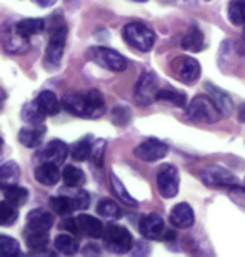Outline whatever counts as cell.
I'll list each match as a JSON object with an SVG mask.
<instances>
[{
	"label": "cell",
	"mask_w": 245,
	"mask_h": 257,
	"mask_svg": "<svg viewBox=\"0 0 245 257\" xmlns=\"http://www.w3.org/2000/svg\"><path fill=\"white\" fill-rule=\"evenodd\" d=\"M62 104L72 115L85 117V119H97L105 110L104 95L95 89L65 95Z\"/></svg>",
	"instance_id": "6da1fadb"
},
{
	"label": "cell",
	"mask_w": 245,
	"mask_h": 257,
	"mask_svg": "<svg viewBox=\"0 0 245 257\" xmlns=\"http://www.w3.org/2000/svg\"><path fill=\"white\" fill-rule=\"evenodd\" d=\"M65 40H67V27H65L64 20L55 15L52 24V32H50L49 45L45 50V65L49 69H57L62 62L64 50H65Z\"/></svg>",
	"instance_id": "7a4b0ae2"
},
{
	"label": "cell",
	"mask_w": 245,
	"mask_h": 257,
	"mask_svg": "<svg viewBox=\"0 0 245 257\" xmlns=\"http://www.w3.org/2000/svg\"><path fill=\"white\" fill-rule=\"evenodd\" d=\"M187 117L198 124H215L220 119V110L208 95H197L188 105Z\"/></svg>",
	"instance_id": "3957f363"
},
{
	"label": "cell",
	"mask_w": 245,
	"mask_h": 257,
	"mask_svg": "<svg viewBox=\"0 0 245 257\" xmlns=\"http://www.w3.org/2000/svg\"><path fill=\"white\" fill-rule=\"evenodd\" d=\"M125 42L140 52H149L155 44V34L142 22H130L124 27Z\"/></svg>",
	"instance_id": "277c9868"
},
{
	"label": "cell",
	"mask_w": 245,
	"mask_h": 257,
	"mask_svg": "<svg viewBox=\"0 0 245 257\" xmlns=\"http://www.w3.org/2000/svg\"><path fill=\"white\" fill-rule=\"evenodd\" d=\"M104 244L110 252L125 254L134 245V239L125 227L117 224H109L104 230Z\"/></svg>",
	"instance_id": "5b68a950"
},
{
	"label": "cell",
	"mask_w": 245,
	"mask_h": 257,
	"mask_svg": "<svg viewBox=\"0 0 245 257\" xmlns=\"http://www.w3.org/2000/svg\"><path fill=\"white\" fill-rule=\"evenodd\" d=\"M170 69L173 77H177L178 80L183 84H195L200 77V64L195 59L187 57V55H178L170 62Z\"/></svg>",
	"instance_id": "8992f818"
},
{
	"label": "cell",
	"mask_w": 245,
	"mask_h": 257,
	"mask_svg": "<svg viewBox=\"0 0 245 257\" xmlns=\"http://www.w3.org/2000/svg\"><path fill=\"white\" fill-rule=\"evenodd\" d=\"M90 60L112 72H124L127 69V60L119 52L107 47H92L89 50Z\"/></svg>",
	"instance_id": "52a82bcc"
},
{
	"label": "cell",
	"mask_w": 245,
	"mask_h": 257,
	"mask_svg": "<svg viewBox=\"0 0 245 257\" xmlns=\"http://www.w3.org/2000/svg\"><path fill=\"white\" fill-rule=\"evenodd\" d=\"M159 90V80H157L155 74L145 72V74L140 75V79L135 85V100L142 105H147L157 99Z\"/></svg>",
	"instance_id": "ba28073f"
},
{
	"label": "cell",
	"mask_w": 245,
	"mask_h": 257,
	"mask_svg": "<svg viewBox=\"0 0 245 257\" xmlns=\"http://www.w3.org/2000/svg\"><path fill=\"white\" fill-rule=\"evenodd\" d=\"M178 171L173 166H163L157 174V187L162 197L172 199L178 192Z\"/></svg>",
	"instance_id": "9c48e42d"
},
{
	"label": "cell",
	"mask_w": 245,
	"mask_h": 257,
	"mask_svg": "<svg viewBox=\"0 0 245 257\" xmlns=\"http://www.w3.org/2000/svg\"><path fill=\"white\" fill-rule=\"evenodd\" d=\"M168 152V147L165 142L162 141H157V139H149V141L142 142L140 146L135 147L134 154L139 159L145 162H155V161H160L167 156Z\"/></svg>",
	"instance_id": "30bf717a"
},
{
	"label": "cell",
	"mask_w": 245,
	"mask_h": 257,
	"mask_svg": "<svg viewBox=\"0 0 245 257\" xmlns=\"http://www.w3.org/2000/svg\"><path fill=\"white\" fill-rule=\"evenodd\" d=\"M200 179L208 186H235L237 179L220 166H208L200 171Z\"/></svg>",
	"instance_id": "8fae6325"
},
{
	"label": "cell",
	"mask_w": 245,
	"mask_h": 257,
	"mask_svg": "<svg viewBox=\"0 0 245 257\" xmlns=\"http://www.w3.org/2000/svg\"><path fill=\"white\" fill-rule=\"evenodd\" d=\"M139 229H140V234L144 235L145 239H152V240L163 239V235L167 232L165 222H163V219L159 214H149V215H145V217H142Z\"/></svg>",
	"instance_id": "7c38bea8"
},
{
	"label": "cell",
	"mask_w": 245,
	"mask_h": 257,
	"mask_svg": "<svg viewBox=\"0 0 245 257\" xmlns=\"http://www.w3.org/2000/svg\"><path fill=\"white\" fill-rule=\"evenodd\" d=\"M69 149L62 141H50L47 146L42 149V152L39 154V159L42 162H54V164H64L67 159Z\"/></svg>",
	"instance_id": "4fadbf2b"
},
{
	"label": "cell",
	"mask_w": 245,
	"mask_h": 257,
	"mask_svg": "<svg viewBox=\"0 0 245 257\" xmlns=\"http://www.w3.org/2000/svg\"><path fill=\"white\" fill-rule=\"evenodd\" d=\"M75 222H77L79 227V234H85L92 239H100L104 237V224L100 222L97 217H92V215H77L75 217Z\"/></svg>",
	"instance_id": "5bb4252c"
},
{
	"label": "cell",
	"mask_w": 245,
	"mask_h": 257,
	"mask_svg": "<svg viewBox=\"0 0 245 257\" xmlns=\"http://www.w3.org/2000/svg\"><path fill=\"white\" fill-rule=\"evenodd\" d=\"M2 44L5 45V49L9 52H15V54H20V52H25L29 49V39L24 37L22 34L19 32L17 27L15 29H7L2 32Z\"/></svg>",
	"instance_id": "9a60e30c"
},
{
	"label": "cell",
	"mask_w": 245,
	"mask_h": 257,
	"mask_svg": "<svg viewBox=\"0 0 245 257\" xmlns=\"http://www.w3.org/2000/svg\"><path fill=\"white\" fill-rule=\"evenodd\" d=\"M195 220L193 215V209L185 202L177 204L170 212V222L175 225L177 229H188Z\"/></svg>",
	"instance_id": "2e32d148"
},
{
	"label": "cell",
	"mask_w": 245,
	"mask_h": 257,
	"mask_svg": "<svg viewBox=\"0 0 245 257\" xmlns=\"http://www.w3.org/2000/svg\"><path fill=\"white\" fill-rule=\"evenodd\" d=\"M54 225V215L45 209H35L29 214L27 219V227L25 229H32V230H44L49 232L50 227Z\"/></svg>",
	"instance_id": "e0dca14e"
},
{
	"label": "cell",
	"mask_w": 245,
	"mask_h": 257,
	"mask_svg": "<svg viewBox=\"0 0 245 257\" xmlns=\"http://www.w3.org/2000/svg\"><path fill=\"white\" fill-rule=\"evenodd\" d=\"M35 179L44 184V186H55L60 179H62V174L59 171V166L54 162H44L40 164L35 171Z\"/></svg>",
	"instance_id": "ac0fdd59"
},
{
	"label": "cell",
	"mask_w": 245,
	"mask_h": 257,
	"mask_svg": "<svg viewBox=\"0 0 245 257\" xmlns=\"http://www.w3.org/2000/svg\"><path fill=\"white\" fill-rule=\"evenodd\" d=\"M44 134H45V127L44 125H30V127H25L22 131L19 132V141L20 144H24L25 147H37L44 139Z\"/></svg>",
	"instance_id": "d6986e66"
},
{
	"label": "cell",
	"mask_w": 245,
	"mask_h": 257,
	"mask_svg": "<svg viewBox=\"0 0 245 257\" xmlns=\"http://www.w3.org/2000/svg\"><path fill=\"white\" fill-rule=\"evenodd\" d=\"M35 104L39 105V109L44 112L45 115H57L60 110V100L54 92L44 90L40 92Z\"/></svg>",
	"instance_id": "ffe728a7"
},
{
	"label": "cell",
	"mask_w": 245,
	"mask_h": 257,
	"mask_svg": "<svg viewBox=\"0 0 245 257\" xmlns=\"http://www.w3.org/2000/svg\"><path fill=\"white\" fill-rule=\"evenodd\" d=\"M20 179V169L14 161L5 162L4 166H0V189H9L12 186H17Z\"/></svg>",
	"instance_id": "44dd1931"
},
{
	"label": "cell",
	"mask_w": 245,
	"mask_h": 257,
	"mask_svg": "<svg viewBox=\"0 0 245 257\" xmlns=\"http://www.w3.org/2000/svg\"><path fill=\"white\" fill-rule=\"evenodd\" d=\"M207 94L208 97L215 102V105L218 107V110L222 112L223 115H228L232 112V100L228 94H225L223 90L217 89V87H213L210 84H207Z\"/></svg>",
	"instance_id": "7402d4cb"
},
{
	"label": "cell",
	"mask_w": 245,
	"mask_h": 257,
	"mask_svg": "<svg viewBox=\"0 0 245 257\" xmlns=\"http://www.w3.org/2000/svg\"><path fill=\"white\" fill-rule=\"evenodd\" d=\"M182 47L188 50V52H200L205 47V39L203 34L197 27H192L187 32L185 37L182 39Z\"/></svg>",
	"instance_id": "603a6c76"
},
{
	"label": "cell",
	"mask_w": 245,
	"mask_h": 257,
	"mask_svg": "<svg viewBox=\"0 0 245 257\" xmlns=\"http://www.w3.org/2000/svg\"><path fill=\"white\" fill-rule=\"evenodd\" d=\"M17 30L24 37H32V35H37V34H42L44 29H45V22L42 19H24L15 25Z\"/></svg>",
	"instance_id": "cb8c5ba5"
},
{
	"label": "cell",
	"mask_w": 245,
	"mask_h": 257,
	"mask_svg": "<svg viewBox=\"0 0 245 257\" xmlns=\"http://www.w3.org/2000/svg\"><path fill=\"white\" fill-rule=\"evenodd\" d=\"M25 242L30 249L34 250H44L49 244V232L44 230H32L25 229Z\"/></svg>",
	"instance_id": "d4e9b609"
},
{
	"label": "cell",
	"mask_w": 245,
	"mask_h": 257,
	"mask_svg": "<svg viewBox=\"0 0 245 257\" xmlns=\"http://www.w3.org/2000/svg\"><path fill=\"white\" fill-rule=\"evenodd\" d=\"M55 249L59 250L60 254L65 255H72L79 250V244L77 239L74 237V234H59L55 237Z\"/></svg>",
	"instance_id": "484cf974"
},
{
	"label": "cell",
	"mask_w": 245,
	"mask_h": 257,
	"mask_svg": "<svg viewBox=\"0 0 245 257\" xmlns=\"http://www.w3.org/2000/svg\"><path fill=\"white\" fill-rule=\"evenodd\" d=\"M49 205H50V209H52L55 214L62 215V217H65V215L74 212V205H72V200H70L69 195H57V197H50Z\"/></svg>",
	"instance_id": "4316f807"
},
{
	"label": "cell",
	"mask_w": 245,
	"mask_h": 257,
	"mask_svg": "<svg viewBox=\"0 0 245 257\" xmlns=\"http://www.w3.org/2000/svg\"><path fill=\"white\" fill-rule=\"evenodd\" d=\"M62 179H64V184L67 187H80L82 184L85 182V174L80 171L79 167H74V166H67L64 169L62 172Z\"/></svg>",
	"instance_id": "83f0119b"
},
{
	"label": "cell",
	"mask_w": 245,
	"mask_h": 257,
	"mask_svg": "<svg viewBox=\"0 0 245 257\" xmlns=\"http://www.w3.org/2000/svg\"><path fill=\"white\" fill-rule=\"evenodd\" d=\"M97 214L104 219H119L120 217V207L119 204L110 199H102L97 205Z\"/></svg>",
	"instance_id": "f1b7e54d"
},
{
	"label": "cell",
	"mask_w": 245,
	"mask_h": 257,
	"mask_svg": "<svg viewBox=\"0 0 245 257\" xmlns=\"http://www.w3.org/2000/svg\"><path fill=\"white\" fill-rule=\"evenodd\" d=\"M29 199V191L24 187H17V186H12L9 189H5V200H9L10 204H14L15 207H20L27 202Z\"/></svg>",
	"instance_id": "f546056e"
},
{
	"label": "cell",
	"mask_w": 245,
	"mask_h": 257,
	"mask_svg": "<svg viewBox=\"0 0 245 257\" xmlns=\"http://www.w3.org/2000/svg\"><path fill=\"white\" fill-rule=\"evenodd\" d=\"M228 19L233 25H245V0H232L228 7Z\"/></svg>",
	"instance_id": "4dcf8cb0"
},
{
	"label": "cell",
	"mask_w": 245,
	"mask_h": 257,
	"mask_svg": "<svg viewBox=\"0 0 245 257\" xmlns=\"http://www.w3.org/2000/svg\"><path fill=\"white\" fill-rule=\"evenodd\" d=\"M157 100H167V102H170V104L177 105V107H183L187 102L185 94L180 90H175V89L159 90V94H157Z\"/></svg>",
	"instance_id": "1f68e13d"
},
{
	"label": "cell",
	"mask_w": 245,
	"mask_h": 257,
	"mask_svg": "<svg viewBox=\"0 0 245 257\" xmlns=\"http://www.w3.org/2000/svg\"><path fill=\"white\" fill-rule=\"evenodd\" d=\"M90 154H92V141H90V137L82 139V141H79L72 147L74 161L84 162V161H87V159H90Z\"/></svg>",
	"instance_id": "d6a6232c"
},
{
	"label": "cell",
	"mask_w": 245,
	"mask_h": 257,
	"mask_svg": "<svg viewBox=\"0 0 245 257\" xmlns=\"http://www.w3.org/2000/svg\"><path fill=\"white\" fill-rule=\"evenodd\" d=\"M17 217H19V210L14 204H10L9 200L0 202V225L14 224Z\"/></svg>",
	"instance_id": "836d02e7"
},
{
	"label": "cell",
	"mask_w": 245,
	"mask_h": 257,
	"mask_svg": "<svg viewBox=\"0 0 245 257\" xmlns=\"http://www.w3.org/2000/svg\"><path fill=\"white\" fill-rule=\"evenodd\" d=\"M22 117H24V120L27 122V124H30V125H37V124H42V120H44L45 114L39 109V105L34 102V104H27V105L24 107Z\"/></svg>",
	"instance_id": "e575fe53"
},
{
	"label": "cell",
	"mask_w": 245,
	"mask_h": 257,
	"mask_svg": "<svg viewBox=\"0 0 245 257\" xmlns=\"http://www.w3.org/2000/svg\"><path fill=\"white\" fill-rule=\"evenodd\" d=\"M20 252V245L15 239L0 235V255L2 257H12Z\"/></svg>",
	"instance_id": "d590c367"
},
{
	"label": "cell",
	"mask_w": 245,
	"mask_h": 257,
	"mask_svg": "<svg viewBox=\"0 0 245 257\" xmlns=\"http://www.w3.org/2000/svg\"><path fill=\"white\" fill-rule=\"evenodd\" d=\"M110 182H112V187H114V192L119 195V197L124 200L125 204H129V205H132V207H135L137 200L132 197L129 192H127V189L124 187V184L119 181V177H117L115 174H112V176H110Z\"/></svg>",
	"instance_id": "8d00e7d4"
},
{
	"label": "cell",
	"mask_w": 245,
	"mask_h": 257,
	"mask_svg": "<svg viewBox=\"0 0 245 257\" xmlns=\"http://www.w3.org/2000/svg\"><path fill=\"white\" fill-rule=\"evenodd\" d=\"M75 191H72V194L69 195L70 200H72V205H74V210H84L89 207L90 204V197L89 194L85 191H82L79 187H74Z\"/></svg>",
	"instance_id": "74e56055"
},
{
	"label": "cell",
	"mask_w": 245,
	"mask_h": 257,
	"mask_svg": "<svg viewBox=\"0 0 245 257\" xmlns=\"http://www.w3.org/2000/svg\"><path fill=\"white\" fill-rule=\"evenodd\" d=\"M104 149H105V142L104 141H97L94 146H92L90 159L97 164V166H100V164H102V157H104Z\"/></svg>",
	"instance_id": "f35d334b"
},
{
	"label": "cell",
	"mask_w": 245,
	"mask_h": 257,
	"mask_svg": "<svg viewBox=\"0 0 245 257\" xmlns=\"http://www.w3.org/2000/svg\"><path fill=\"white\" fill-rule=\"evenodd\" d=\"M39 5H42V7H49V5H54L55 0H35Z\"/></svg>",
	"instance_id": "ab89813d"
},
{
	"label": "cell",
	"mask_w": 245,
	"mask_h": 257,
	"mask_svg": "<svg viewBox=\"0 0 245 257\" xmlns=\"http://www.w3.org/2000/svg\"><path fill=\"white\" fill-rule=\"evenodd\" d=\"M238 120L245 122V104L240 107V110H238Z\"/></svg>",
	"instance_id": "60d3db41"
},
{
	"label": "cell",
	"mask_w": 245,
	"mask_h": 257,
	"mask_svg": "<svg viewBox=\"0 0 245 257\" xmlns=\"http://www.w3.org/2000/svg\"><path fill=\"white\" fill-rule=\"evenodd\" d=\"M4 102H5V92H4L2 89H0V109H2Z\"/></svg>",
	"instance_id": "b9f144b4"
},
{
	"label": "cell",
	"mask_w": 245,
	"mask_h": 257,
	"mask_svg": "<svg viewBox=\"0 0 245 257\" xmlns=\"http://www.w3.org/2000/svg\"><path fill=\"white\" fill-rule=\"evenodd\" d=\"M2 144H4V141H2V137H0V151H2Z\"/></svg>",
	"instance_id": "7bdbcfd3"
},
{
	"label": "cell",
	"mask_w": 245,
	"mask_h": 257,
	"mask_svg": "<svg viewBox=\"0 0 245 257\" xmlns=\"http://www.w3.org/2000/svg\"><path fill=\"white\" fill-rule=\"evenodd\" d=\"M134 2H147V0H134Z\"/></svg>",
	"instance_id": "ee69618b"
}]
</instances>
